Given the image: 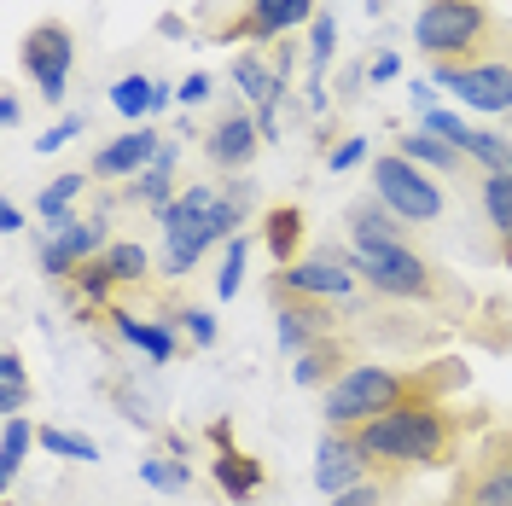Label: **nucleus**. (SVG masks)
Returning a JSON list of instances; mask_svg holds the SVG:
<instances>
[{"instance_id": "20e7f679", "label": "nucleus", "mask_w": 512, "mask_h": 506, "mask_svg": "<svg viewBox=\"0 0 512 506\" xmlns=\"http://www.w3.org/2000/svg\"><path fill=\"white\" fill-rule=\"evenodd\" d=\"M373 198H379L402 227H431V222H443V210H448L443 187L431 181V169L408 163L402 152L373 158Z\"/></svg>"}, {"instance_id": "37998d69", "label": "nucleus", "mask_w": 512, "mask_h": 506, "mask_svg": "<svg viewBox=\"0 0 512 506\" xmlns=\"http://www.w3.org/2000/svg\"><path fill=\"white\" fill-rule=\"evenodd\" d=\"M251 117H256L262 146H280V105H262V111H251Z\"/></svg>"}, {"instance_id": "72a5a7b5", "label": "nucleus", "mask_w": 512, "mask_h": 506, "mask_svg": "<svg viewBox=\"0 0 512 506\" xmlns=\"http://www.w3.org/2000/svg\"><path fill=\"white\" fill-rule=\"evenodd\" d=\"M466 158L483 163V175H501V169H507V158H512V140H507V134H489V128H472Z\"/></svg>"}, {"instance_id": "9d476101", "label": "nucleus", "mask_w": 512, "mask_h": 506, "mask_svg": "<svg viewBox=\"0 0 512 506\" xmlns=\"http://www.w3.org/2000/svg\"><path fill=\"white\" fill-rule=\"evenodd\" d=\"M367 477H373V460H367L361 437L326 425V431H320V443H315V489L332 501V495H344V489L367 483Z\"/></svg>"}, {"instance_id": "a878e982", "label": "nucleus", "mask_w": 512, "mask_h": 506, "mask_svg": "<svg viewBox=\"0 0 512 506\" xmlns=\"http://www.w3.org/2000/svg\"><path fill=\"white\" fill-rule=\"evenodd\" d=\"M30 443H35V425L24 419V413L0 425V489H12V483H18V466H24Z\"/></svg>"}, {"instance_id": "bb28decb", "label": "nucleus", "mask_w": 512, "mask_h": 506, "mask_svg": "<svg viewBox=\"0 0 512 506\" xmlns=\"http://www.w3.org/2000/svg\"><path fill=\"white\" fill-rule=\"evenodd\" d=\"M99 262L111 268V280H117V285H140V280H146V268H152L146 245H134V239H111Z\"/></svg>"}, {"instance_id": "412c9836", "label": "nucleus", "mask_w": 512, "mask_h": 506, "mask_svg": "<svg viewBox=\"0 0 512 506\" xmlns=\"http://www.w3.org/2000/svg\"><path fill=\"white\" fill-rule=\"evenodd\" d=\"M262 239H268L274 262L291 268V262H297V245H303V210H297V204H274L268 222H262Z\"/></svg>"}, {"instance_id": "6e6552de", "label": "nucleus", "mask_w": 512, "mask_h": 506, "mask_svg": "<svg viewBox=\"0 0 512 506\" xmlns=\"http://www.w3.org/2000/svg\"><path fill=\"white\" fill-rule=\"evenodd\" d=\"M70 64H76V35H70V24L41 18V24L24 35V70H30V82L41 88V99H53V105L64 99Z\"/></svg>"}, {"instance_id": "7ed1b4c3", "label": "nucleus", "mask_w": 512, "mask_h": 506, "mask_svg": "<svg viewBox=\"0 0 512 506\" xmlns=\"http://www.w3.org/2000/svg\"><path fill=\"white\" fill-rule=\"evenodd\" d=\"M495 35V12L483 0H425L414 18V47L431 64H466Z\"/></svg>"}, {"instance_id": "5701e85b", "label": "nucleus", "mask_w": 512, "mask_h": 506, "mask_svg": "<svg viewBox=\"0 0 512 506\" xmlns=\"http://www.w3.org/2000/svg\"><path fill=\"white\" fill-rule=\"evenodd\" d=\"M478 204H483V216H489V227H495V239H501V251L512 262V175H483Z\"/></svg>"}, {"instance_id": "7c9ffc66", "label": "nucleus", "mask_w": 512, "mask_h": 506, "mask_svg": "<svg viewBox=\"0 0 512 506\" xmlns=\"http://www.w3.org/2000/svg\"><path fill=\"white\" fill-rule=\"evenodd\" d=\"M128 198H134V204H152V216L169 210V204H175V169L152 163L146 175H134V181H128Z\"/></svg>"}, {"instance_id": "ea45409f", "label": "nucleus", "mask_w": 512, "mask_h": 506, "mask_svg": "<svg viewBox=\"0 0 512 506\" xmlns=\"http://www.w3.org/2000/svg\"><path fill=\"white\" fill-rule=\"evenodd\" d=\"M361 158H367V134H350V140H338V146L326 152V169H332V175H350Z\"/></svg>"}, {"instance_id": "58836bf2", "label": "nucleus", "mask_w": 512, "mask_h": 506, "mask_svg": "<svg viewBox=\"0 0 512 506\" xmlns=\"http://www.w3.org/2000/svg\"><path fill=\"white\" fill-rule=\"evenodd\" d=\"M76 134H88V117H82V111H70V117H59L53 128H41V134H35V152L47 158V152H59V146H70Z\"/></svg>"}, {"instance_id": "603ef678", "label": "nucleus", "mask_w": 512, "mask_h": 506, "mask_svg": "<svg viewBox=\"0 0 512 506\" xmlns=\"http://www.w3.org/2000/svg\"><path fill=\"white\" fill-rule=\"evenodd\" d=\"M507 59H512V53H507Z\"/></svg>"}, {"instance_id": "6ab92c4d", "label": "nucleus", "mask_w": 512, "mask_h": 506, "mask_svg": "<svg viewBox=\"0 0 512 506\" xmlns=\"http://www.w3.org/2000/svg\"><path fill=\"white\" fill-rule=\"evenodd\" d=\"M210 477H216V489H222L227 501H251L256 489H262V460L239 454V448H216Z\"/></svg>"}, {"instance_id": "c85d7f7f", "label": "nucleus", "mask_w": 512, "mask_h": 506, "mask_svg": "<svg viewBox=\"0 0 512 506\" xmlns=\"http://www.w3.org/2000/svg\"><path fill=\"white\" fill-rule=\"evenodd\" d=\"M140 483H146V489H158V495H187L192 472H187V460H169V454H146V460H140Z\"/></svg>"}, {"instance_id": "423d86ee", "label": "nucleus", "mask_w": 512, "mask_h": 506, "mask_svg": "<svg viewBox=\"0 0 512 506\" xmlns=\"http://www.w3.org/2000/svg\"><path fill=\"white\" fill-rule=\"evenodd\" d=\"M431 82L448 88L460 105L483 117H512V59H466V64H431Z\"/></svg>"}, {"instance_id": "f8f14e48", "label": "nucleus", "mask_w": 512, "mask_h": 506, "mask_svg": "<svg viewBox=\"0 0 512 506\" xmlns=\"http://www.w3.org/2000/svg\"><path fill=\"white\" fill-rule=\"evenodd\" d=\"M338 332V309L332 303H315V297H291V303H274V344L286 349L291 361L303 349H315L320 338Z\"/></svg>"}, {"instance_id": "e433bc0d", "label": "nucleus", "mask_w": 512, "mask_h": 506, "mask_svg": "<svg viewBox=\"0 0 512 506\" xmlns=\"http://www.w3.org/2000/svg\"><path fill=\"white\" fill-rule=\"evenodd\" d=\"M390 495H396V477H367V483H355V489H344V495H332V506H390Z\"/></svg>"}, {"instance_id": "79ce46f5", "label": "nucleus", "mask_w": 512, "mask_h": 506, "mask_svg": "<svg viewBox=\"0 0 512 506\" xmlns=\"http://www.w3.org/2000/svg\"><path fill=\"white\" fill-rule=\"evenodd\" d=\"M175 94H181V105H204V99L216 94V82H210V70H192V76L181 82V88H175Z\"/></svg>"}, {"instance_id": "09e8293b", "label": "nucleus", "mask_w": 512, "mask_h": 506, "mask_svg": "<svg viewBox=\"0 0 512 506\" xmlns=\"http://www.w3.org/2000/svg\"><path fill=\"white\" fill-rule=\"evenodd\" d=\"M175 99H181V94H175V82H158V94H152V117H163Z\"/></svg>"}, {"instance_id": "c03bdc74", "label": "nucleus", "mask_w": 512, "mask_h": 506, "mask_svg": "<svg viewBox=\"0 0 512 506\" xmlns=\"http://www.w3.org/2000/svg\"><path fill=\"white\" fill-rule=\"evenodd\" d=\"M408 99H414V111L425 117V111H437V82L425 76V82H408Z\"/></svg>"}, {"instance_id": "a211bd4d", "label": "nucleus", "mask_w": 512, "mask_h": 506, "mask_svg": "<svg viewBox=\"0 0 512 506\" xmlns=\"http://www.w3.org/2000/svg\"><path fill=\"white\" fill-rule=\"evenodd\" d=\"M233 82H239V94L251 99L256 111H262V105H280V94H286L280 64H268L262 53H239V59H233Z\"/></svg>"}, {"instance_id": "c756f323", "label": "nucleus", "mask_w": 512, "mask_h": 506, "mask_svg": "<svg viewBox=\"0 0 512 506\" xmlns=\"http://www.w3.org/2000/svg\"><path fill=\"white\" fill-rule=\"evenodd\" d=\"M332 59H338V18L320 12L315 24H309V82H326Z\"/></svg>"}, {"instance_id": "9b49d317", "label": "nucleus", "mask_w": 512, "mask_h": 506, "mask_svg": "<svg viewBox=\"0 0 512 506\" xmlns=\"http://www.w3.org/2000/svg\"><path fill=\"white\" fill-rule=\"evenodd\" d=\"M163 128L152 123H140V128H128V134H117V140H105L94 152V181H134V175H146L152 163H158L163 152Z\"/></svg>"}, {"instance_id": "2f4dec72", "label": "nucleus", "mask_w": 512, "mask_h": 506, "mask_svg": "<svg viewBox=\"0 0 512 506\" xmlns=\"http://www.w3.org/2000/svg\"><path fill=\"white\" fill-rule=\"evenodd\" d=\"M245 262H251V239H245V233H233V239H227L222 268H216V297H222V303H233V297L245 291Z\"/></svg>"}, {"instance_id": "4be33fe9", "label": "nucleus", "mask_w": 512, "mask_h": 506, "mask_svg": "<svg viewBox=\"0 0 512 506\" xmlns=\"http://www.w3.org/2000/svg\"><path fill=\"white\" fill-rule=\"evenodd\" d=\"M152 94H158V76H140V70H134V76H117V82H111V111H117L123 123L140 128L152 117Z\"/></svg>"}, {"instance_id": "8fccbe9b", "label": "nucleus", "mask_w": 512, "mask_h": 506, "mask_svg": "<svg viewBox=\"0 0 512 506\" xmlns=\"http://www.w3.org/2000/svg\"><path fill=\"white\" fill-rule=\"evenodd\" d=\"M210 443H216V448H233V419H210Z\"/></svg>"}, {"instance_id": "39448f33", "label": "nucleus", "mask_w": 512, "mask_h": 506, "mask_svg": "<svg viewBox=\"0 0 512 506\" xmlns=\"http://www.w3.org/2000/svg\"><path fill=\"white\" fill-rule=\"evenodd\" d=\"M355 274L373 285L379 297H402V303H431L443 285H437V268L425 262V256H414L408 245H361V251H350Z\"/></svg>"}, {"instance_id": "dca6fc26", "label": "nucleus", "mask_w": 512, "mask_h": 506, "mask_svg": "<svg viewBox=\"0 0 512 506\" xmlns=\"http://www.w3.org/2000/svg\"><path fill=\"white\" fill-rule=\"evenodd\" d=\"M344 367H355V361H350V349H344V338L332 332V338H320L315 349H303V355L291 361V384H297V390H320V384L344 379Z\"/></svg>"}, {"instance_id": "f257e3e1", "label": "nucleus", "mask_w": 512, "mask_h": 506, "mask_svg": "<svg viewBox=\"0 0 512 506\" xmlns=\"http://www.w3.org/2000/svg\"><path fill=\"white\" fill-rule=\"evenodd\" d=\"M437 384H466V367L460 361H437V367H367L355 361L344 367V379L326 384L320 396V419L332 431H361L367 419H384L402 402H419V396H437Z\"/></svg>"}, {"instance_id": "3c124183", "label": "nucleus", "mask_w": 512, "mask_h": 506, "mask_svg": "<svg viewBox=\"0 0 512 506\" xmlns=\"http://www.w3.org/2000/svg\"><path fill=\"white\" fill-rule=\"evenodd\" d=\"M158 30H163V35H187V24H181L175 12H163V18H158Z\"/></svg>"}, {"instance_id": "1a4fd4ad", "label": "nucleus", "mask_w": 512, "mask_h": 506, "mask_svg": "<svg viewBox=\"0 0 512 506\" xmlns=\"http://www.w3.org/2000/svg\"><path fill=\"white\" fill-rule=\"evenodd\" d=\"M105 222H76V216H64V222H47L41 227V251H35V262H41V274H53V280H70L82 262H94V256H105Z\"/></svg>"}, {"instance_id": "4c0bfd02", "label": "nucleus", "mask_w": 512, "mask_h": 506, "mask_svg": "<svg viewBox=\"0 0 512 506\" xmlns=\"http://www.w3.org/2000/svg\"><path fill=\"white\" fill-rule=\"evenodd\" d=\"M181 332H187L192 344L198 349H216V338H222V326H216V315H210V309H198V303H187V309H181Z\"/></svg>"}, {"instance_id": "4468645a", "label": "nucleus", "mask_w": 512, "mask_h": 506, "mask_svg": "<svg viewBox=\"0 0 512 506\" xmlns=\"http://www.w3.org/2000/svg\"><path fill=\"white\" fill-rule=\"evenodd\" d=\"M256 146H262V134H256V117H245V111H227L222 123L204 134V152H210L216 169H251Z\"/></svg>"}, {"instance_id": "a19ab883", "label": "nucleus", "mask_w": 512, "mask_h": 506, "mask_svg": "<svg viewBox=\"0 0 512 506\" xmlns=\"http://www.w3.org/2000/svg\"><path fill=\"white\" fill-rule=\"evenodd\" d=\"M367 82H373V88H384V82H402V53H390V47H384L379 59L367 64Z\"/></svg>"}, {"instance_id": "f03ea898", "label": "nucleus", "mask_w": 512, "mask_h": 506, "mask_svg": "<svg viewBox=\"0 0 512 506\" xmlns=\"http://www.w3.org/2000/svg\"><path fill=\"white\" fill-rule=\"evenodd\" d=\"M355 437H361L379 477L414 472V466L431 472V466H448V454H454V419L437 396H419V402H402L384 419H367Z\"/></svg>"}, {"instance_id": "f3484780", "label": "nucleus", "mask_w": 512, "mask_h": 506, "mask_svg": "<svg viewBox=\"0 0 512 506\" xmlns=\"http://www.w3.org/2000/svg\"><path fill=\"white\" fill-rule=\"evenodd\" d=\"M315 0H251V12H245V24L239 35H256V41H268V35H286L297 24H315Z\"/></svg>"}, {"instance_id": "cd10ccee", "label": "nucleus", "mask_w": 512, "mask_h": 506, "mask_svg": "<svg viewBox=\"0 0 512 506\" xmlns=\"http://www.w3.org/2000/svg\"><path fill=\"white\" fill-rule=\"evenodd\" d=\"M82 187H88V175H76V169L59 175V181H47L41 198H35V216H41V222H64V216H70V204L82 198Z\"/></svg>"}, {"instance_id": "de8ad7c7", "label": "nucleus", "mask_w": 512, "mask_h": 506, "mask_svg": "<svg viewBox=\"0 0 512 506\" xmlns=\"http://www.w3.org/2000/svg\"><path fill=\"white\" fill-rule=\"evenodd\" d=\"M0 123H6V128L24 123V99H18V94H0Z\"/></svg>"}, {"instance_id": "aec40b11", "label": "nucleus", "mask_w": 512, "mask_h": 506, "mask_svg": "<svg viewBox=\"0 0 512 506\" xmlns=\"http://www.w3.org/2000/svg\"><path fill=\"white\" fill-rule=\"evenodd\" d=\"M350 245L355 251H361V245H402V222L384 210L379 198H373V204L361 198V204H350Z\"/></svg>"}, {"instance_id": "473e14b6", "label": "nucleus", "mask_w": 512, "mask_h": 506, "mask_svg": "<svg viewBox=\"0 0 512 506\" xmlns=\"http://www.w3.org/2000/svg\"><path fill=\"white\" fill-rule=\"evenodd\" d=\"M35 443L47 448V454H59V460H82V466H94V460H99L94 437H76V431H64V425H41V431H35Z\"/></svg>"}, {"instance_id": "a18cd8bd", "label": "nucleus", "mask_w": 512, "mask_h": 506, "mask_svg": "<svg viewBox=\"0 0 512 506\" xmlns=\"http://www.w3.org/2000/svg\"><path fill=\"white\" fill-rule=\"evenodd\" d=\"M117 402H123V419H128V425L152 431V413H146V402H140V396H117Z\"/></svg>"}, {"instance_id": "c9c22d12", "label": "nucleus", "mask_w": 512, "mask_h": 506, "mask_svg": "<svg viewBox=\"0 0 512 506\" xmlns=\"http://www.w3.org/2000/svg\"><path fill=\"white\" fill-rule=\"evenodd\" d=\"M70 285H76V291H82V303H94V309H105V303H111V291H117V280H111V268H105V262H82V268H76V274H70Z\"/></svg>"}, {"instance_id": "393cba45", "label": "nucleus", "mask_w": 512, "mask_h": 506, "mask_svg": "<svg viewBox=\"0 0 512 506\" xmlns=\"http://www.w3.org/2000/svg\"><path fill=\"white\" fill-rule=\"evenodd\" d=\"M30 408V373L18 349H0V419H18Z\"/></svg>"}, {"instance_id": "2eb2a0df", "label": "nucleus", "mask_w": 512, "mask_h": 506, "mask_svg": "<svg viewBox=\"0 0 512 506\" xmlns=\"http://www.w3.org/2000/svg\"><path fill=\"white\" fill-rule=\"evenodd\" d=\"M111 332H117L128 349H140L152 367H169V361H175V349H181L169 320H134L128 309H111Z\"/></svg>"}, {"instance_id": "ddd939ff", "label": "nucleus", "mask_w": 512, "mask_h": 506, "mask_svg": "<svg viewBox=\"0 0 512 506\" xmlns=\"http://www.w3.org/2000/svg\"><path fill=\"white\" fill-rule=\"evenodd\" d=\"M454 506H512V437H507V431H501V437H489L478 472L460 483Z\"/></svg>"}, {"instance_id": "49530a36", "label": "nucleus", "mask_w": 512, "mask_h": 506, "mask_svg": "<svg viewBox=\"0 0 512 506\" xmlns=\"http://www.w3.org/2000/svg\"><path fill=\"white\" fill-rule=\"evenodd\" d=\"M0 233H24V210L12 198H0Z\"/></svg>"}, {"instance_id": "0eeeda50", "label": "nucleus", "mask_w": 512, "mask_h": 506, "mask_svg": "<svg viewBox=\"0 0 512 506\" xmlns=\"http://www.w3.org/2000/svg\"><path fill=\"white\" fill-rule=\"evenodd\" d=\"M355 262L338 251H320V256H297L291 268H280L274 274V303H291V297H315V303H344L355 291Z\"/></svg>"}, {"instance_id": "b1692460", "label": "nucleus", "mask_w": 512, "mask_h": 506, "mask_svg": "<svg viewBox=\"0 0 512 506\" xmlns=\"http://www.w3.org/2000/svg\"><path fill=\"white\" fill-rule=\"evenodd\" d=\"M396 152H402L408 163H419V169H431V175H454V169H460V152L443 146L437 134H425V128L402 134V140H396Z\"/></svg>"}, {"instance_id": "f704fd0d", "label": "nucleus", "mask_w": 512, "mask_h": 506, "mask_svg": "<svg viewBox=\"0 0 512 506\" xmlns=\"http://www.w3.org/2000/svg\"><path fill=\"white\" fill-rule=\"evenodd\" d=\"M419 128H425V134H437L443 146H454V152L466 158V140H472V123H466L460 111H443V105H437V111H425V117H419Z\"/></svg>"}]
</instances>
